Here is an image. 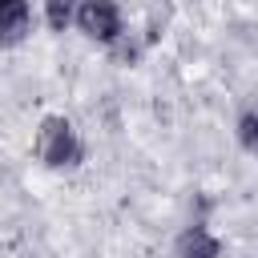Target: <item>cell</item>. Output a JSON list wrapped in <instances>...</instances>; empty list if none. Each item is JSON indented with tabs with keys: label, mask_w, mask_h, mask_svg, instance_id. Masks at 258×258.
I'll return each instance as SVG.
<instances>
[{
	"label": "cell",
	"mask_w": 258,
	"mask_h": 258,
	"mask_svg": "<svg viewBox=\"0 0 258 258\" xmlns=\"http://www.w3.org/2000/svg\"><path fill=\"white\" fill-rule=\"evenodd\" d=\"M36 157L48 169H77L85 161V141L69 117H44L36 129Z\"/></svg>",
	"instance_id": "obj_1"
},
{
	"label": "cell",
	"mask_w": 258,
	"mask_h": 258,
	"mask_svg": "<svg viewBox=\"0 0 258 258\" xmlns=\"http://www.w3.org/2000/svg\"><path fill=\"white\" fill-rule=\"evenodd\" d=\"M89 40L97 44H117L125 24H121V4L117 0H81L77 4V20H73Z\"/></svg>",
	"instance_id": "obj_2"
},
{
	"label": "cell",
	"mask_w": 258,
	"mask_h": 258,
	"mask_svg": "<svg viewBox=\"0 0 258 258\" xmlns=\"http://www.w3.org/2000/svg\"><path fill=\"white\" fill-rule=\"evenodd\" d=\"M32 32V4L28 0H0V48H16Z\"/></svg>",
	"instance_id": "obj_3"
},
{
	"label": "cell",
	"mask_w": 258,
	"mask_h": 258,
	"mask_svg": "<svg viewBox=\"0 0 258 258\" xmlns=\"http://www.w3.org/2000/svg\"><path fill=\"white\" fill-rule=\"evenodd\" d=\"M177 258H222V238L206 226V222H189L177 234Z\"/></svg>",
	"instance_id": "obj_4"
},
{
	"label": "cell",
	"mask_w": 258,
	"mask_h": 258,
	"mask_svg": "<svg viewBox=\"0 0 258 258\" xmlns=\"http://www.w3.org/2000/svg\"><path fill=\"white\" fill-rule=\"evenodd\" d=\"M77 20V0H44V24L52 32H64Z\"/></svg>",
	"instance_id": "obj_5"
},
{
	"label": "cell",
	"mask_w": 258,
	"mask_h": 258,
	"mask_svg": "<svg viewBox=\"0 0 258 258\" xmlns=\"http://www.w3.org/2000/svg\"><path fill=\"white\" fill-rule=\"evenodd\" d=\"M238 145L250 153V157H258V109H246L242 117H238Z\"/></svg>",
	"instance_id": "obj_6"
}]
</instances>
